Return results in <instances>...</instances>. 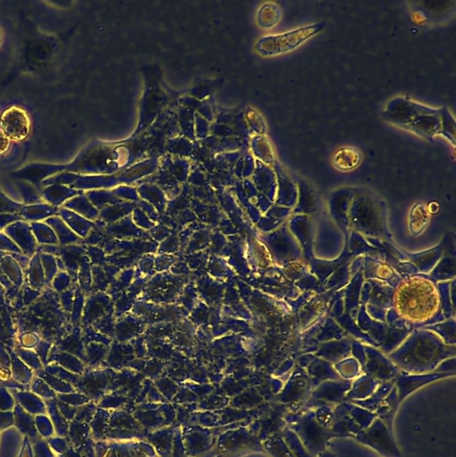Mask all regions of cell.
<instances>
[{
  "instance_id": "cell-1",
  "label": "cell",
  "mask_w": 456,
  "mask_h": 457,
  "mask_svg": "<svg viewBox=\"0 0 456 457\" xmlns=\"http://www.w3.org/2000/svg\"><path fill=\"white\" fill-rule=\"evenodd\" d=\"M324 28V23H318L301 27L282 34L271 35L260 39L258 50L262 56H278L297 50Z\"/></svg>"
},
{
  "instance_id": "cell-2",
  "label": "cell",
  "mask_w": 456,
  "mask_h": 457,
  "mask_svg": "<svg viewBox=\"0 0 456 457\" xmlns=\"http://www.w3.org/2000/svg\"><path fill=\"white\" fill-rule=\"evenodd\" d=\"M3 132L9 140L22 141L29 135L31 123L23 109L12 107L1 116Z\"/></svg>"
},
{
  "instance_id": "cell-3",
  "label": "cell",
  "mask_w": 456,
  "mask_h": 457,
  "mask_svg": "<svg viewBox=\"0 0 456 457\" xmlns=\"http://www.w3.org/2000/svg\"><path fill=\"white\" fill-rule=\"evenodd\" d=\"M335 159H336L335 163H336L338 167L346 170V169H352L358 165L359 161H360V156H359L357 151L346 148V150L338 151Z\"/></svg>"
},
{
  "instance_id": "cell-4",
  "label": "cell",
  "mask_w": 456,
  "mask_h": 457,
  "mask_svg": "<svg viewBox=\"0 0 456 457\" xmlns=\"http://www.w3.org/2000/svg\"><path fill=\"white\" fill-rule=\"evenodd\" d=\"M10 146V140L4 132H0V155L7 152Z\"/></svg>"
}]
</instances>
